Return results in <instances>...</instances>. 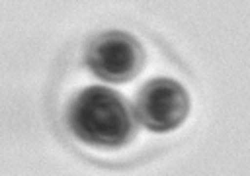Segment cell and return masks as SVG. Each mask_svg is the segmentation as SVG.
<instances>
[{
	"label": "cell",
	"mask_w": 250,
	"mask_h": 176,
	"mask_svg": "<svg viewBox=\"0 0 250 176\" xmlns=\"http://www.w3.org/2000/svg\"><path fill=\"white\" fill-rule=\"evenodd\" d=\"M66 121L74 137L98 149H119L137 131V119L125 98L105 86L78 92L68 106Z\"/></svg>",
	"instance_id": "cell-1"
},
{
	"label": "cell",
	"mask_w": 250,
	"mask_h": 176,
	"mask_svg": "<svg viewBox=\"0 0 250 176\" xmlns=\"http://www.w3.org/2000/svg\"><path fill=\"white\" fill-rule=\"evenodd\" d=\"M88 68L105 82H127L145 65L141 43L127 31H102L86 47Z\"/></svg>",
	"instance_id": "cell-2"
},
{
	"label": "cell",
	"mask_w": 250,
	"mask_h": 176,
	"mask_svg": "<svg viewBox=\"0 0 250 176\" xmlns=\"http://www.w3.org/2000/svg\"><path fill=\"white\" fill-rule=\"evenodd\" d=\"M189 111V96L186 88L172 78L148 80L135 104L137 119L154 133H166L176 129Z\"/></svg>",
	"instance_id": "cell-3"
}]
</instances>
